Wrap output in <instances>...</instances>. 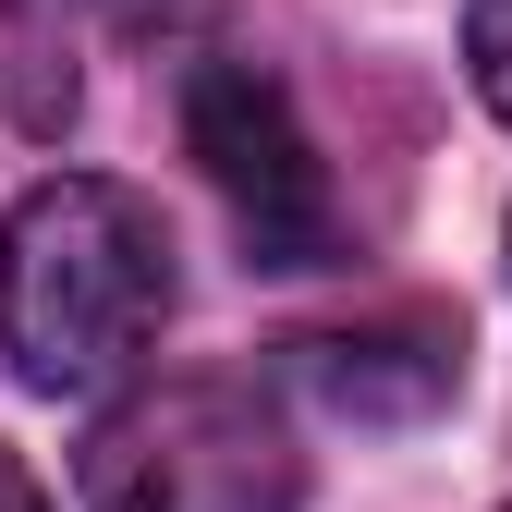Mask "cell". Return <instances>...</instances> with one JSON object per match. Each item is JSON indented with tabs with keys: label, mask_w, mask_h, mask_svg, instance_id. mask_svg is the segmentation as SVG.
Returning a JSON list of instances; mask_svg holds the SVG:
<instances>
[{
	"label": "cell",
	"mask_w": 512,
	"mask_h": 512,
	"mask_svg": "<svg viewBox=\"0 0 512 512\" xmlns=\"http://www.w3.org/2000/svg\"><path fill=\"white\" fill-rule=\"evenodd\" d=\"M171 220L122 171H37L0 220V354L37 403H110L171 330Z\"/></svg>",
	"instance_id": "obj_1"
},
{
	"label": "cell",
	"mask_w": 512,
	"mask_h": 512,
	"mask_svg": "<svg viewBox=\"0 0 512 512\" xmlns=\"http://www.w3.org/2000/svg\"><path fill=\"white\" fill-rule=\"evenodd\" d=\"M86 512H293L305 500V439L269 378L244 366H171L122 378L74 452Z\"/></svg>",
	"instance_id": "obj_2"
},
{
	"label": "cell",
	"mask_w": 512,
	"mask_h": 512,
	"mask_svg": "<svg viewBox=\"0 0 512 512\" xmlns=\"http://www.w3.org/2000/svg\"><path fill=\"white\" fill-rule=\"evenodd\" d=\"M183 159L244 232V269H330L342 256V183L317 159L293 86L244 49H183Z\"/></svg>",
	"instance_id": "obj_3"
},
{
	"label": "cell",
	"mask_w": 512,
	"mask_h": 512,
	"mask_svg": "<svg viewBox=\"0 0 512 512\" xmlns=\"http://www.w3.org/2000/svg\"><path fill=\"white\" fill-rule=\"evenodd\" d=\"M269 354H281V378L305 403H330L354 427H427L439 403L464 391V317H439V305L317 317V330H281Z\"/></svg>",
	"instance_id": "obj_4"
},
{
	"label": "cell",
	"mask_w": 512,
	"mask_h": 512,
	"mask_svg": "<svg viewBox=\"0 0 512 512\" xmlns=\"http://www.w3.org/2000/svg\"><path fill=\"white\" fill-rule=\"evenodd\" d=\"M86 98V0H0V147H49Z\"/></svg>",
	"instance_id": "obj_5"
},
{
	"label": "cell",
	"mask_w": 512,
	"mask_h": 512,
	"mask_svg": "<svg viewBox=\"0 0 512 512\" xmlns=\"http://www.w3.org/2000/svg\"><path fill=\"white\" fill-rule=\"evenodd\" d=\"M464 74H476L488 122H512V0H464Z\"/></svg>",
	"instance_id": "obj_6"
},
{
	"label": "cell",
	"mask_w": 512,
	"mask_h": 512,
	"mask_svg": "<svg viewBox=\"0 0 512 512\" xmlns=\"http://www.w3.org/2000/svg\"><path fill=\"white\" fill-rule=\"evenodd\" d=\"M220 13H232V0H110V25H122V37H147V49H208Z\"/></svg>",
	"instance_id": "obj_7"
},
{
	"label": "cell",
	"mask_w": 512,
	"mask_h": 512,
	"mask_svg": "<svg viewBox=\"0 0 512 512\" xmlns=\"http://www.w3.org/2000/svg\"><path fill=\"white\" fill-rule=\"evenodd\" d=\"M0 512H61V500H49V488H37V464H25V452H13V439H0Z\"/></svg>",
	"instance_id": "obj_8"
}]
</instances>
